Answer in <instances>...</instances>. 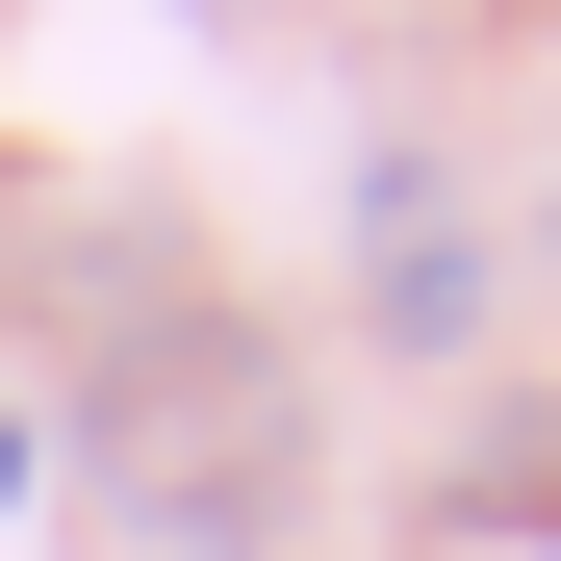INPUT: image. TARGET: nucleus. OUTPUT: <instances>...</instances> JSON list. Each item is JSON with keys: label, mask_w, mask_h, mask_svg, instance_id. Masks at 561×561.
<instances>
[{"label": "nucleus", "mask_w": 561, "mask_h": 561, "mask_svg": "<svg viewBox=\"0 0 561 561\" xmlns=\"http://www.w3.org/2000/svg\"><path fill=\"white\" fill-rule=\"evenodd\" d=\"M103 485H128V536H179V561H255L280 511H307V357L230 332V307H153V332L103 357Z\"/></svg>", "instance_id": "nucleus-1"}, {"label": "nucleus", "mask_w": 561, "mask_h": 561, "mask_svg": "<svg viewBox=\"0 0 561 561\" xmlns=\"http://www.w3.org/2000/svg\"><path fill=\"white\" fill-rule=\"evenodd\" d=\"M357 307H383L409 357H459V332H485V255H459V205H409V179H383V255H357Z\"/></svg>", "instance_id": "nucleus-2"}, {"label": "nucleus", "mask_w": 561, "mask_h": 561, "mask_svg": "<svg viewBox=\"0 0 561 561\" xmlns=\"http://www.w3.org/2000/svg\"><path fill=\"white\" fill-rule=\"evenodd\" d=\"M26 485H51V434H26V409H0V511H26Z\"/></svg>", "instance_id": "nucleus-3"}]
</instances>
